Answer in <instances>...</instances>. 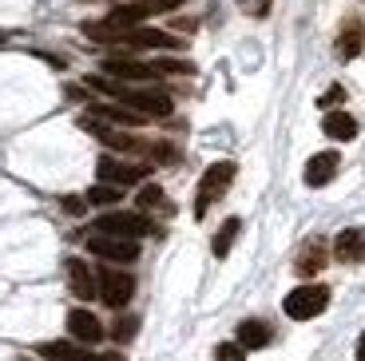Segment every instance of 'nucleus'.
<instances>
[{"instance_id": "nucleus-19", "label": "nucleus", "mask_w": 365, "mask_h": 361, "mask_svg": "<svg viewBox=\"0 0 365 361\" xmlns=\"http://www.w3.org/2000/svg\"><path fill=\"white\" fill-rule=\"evenodd\" d=\"M119 199H123V187H111V183H96V187L83 195L88 207H115Z\"/></svg>"}, {"instance_id": "nucleus-6", "label": "nucleus", "mask_w": 365, "mask_h": 361, "mask_svg": "<svg viewBox=\"0 0 365 361\" xmlns=\"http://www.w3.org/2000/svg\"><path fill=\"white\" fill-rule=\"evenodd\" d=\"M88 250L96 254V258H108V262H135V258H139V238L91 235V238H88Z\"/></svg>"}, {"instance_id": "nucleus-24", "label": "nucleus", "mask_w": 365, "mask_h": 361, "mask_svg": "<svg viewBox=\"0 0 365 361\" xmlns=\"http://www.w3.org/2000/svg\"><path fill=\"white\" fill-rule=\"evenodd\" d=\"M242 357H247V350L238 342H222L219 350H215V361H242Z\"/></svg>"}, {"instance_id": "nucleus-1", "label": "nucleus", "mask_w": 365, "mask_h": 361, "mask_svg": "<svg viewBox=\"0 0 365 361\" xmlns=\"http://www.w3.org/2000/svg\"><path fill=\"white\" fill-rule=\"evenodd\" d=\"M235 163L230 159H219V163H210L207 171H202L199 179V190H195V218H207V210L215 207V203L222 199L230 190V183H235Z\"/></svg>"}, {"instance_id": "nucleus-14", "label": "nucleus", "mask_w": 365, "mask_h": 361, "mask_svg": "<svg viewBox=\"0 0 365 361\" xmlns=\"http://www.w3.org/2000/svg\"><path fill=\"white\" fill-rule=\"evenodd\" d=\"M235 342L242 345V350H266V345L274 342V330L262 322V317H247V322H238V330H235Z\"/></svg>"}, {"instance_id": "nucleus-29", "label": "nucleus", "mask_w": 365, "mask_h": 361, "mask_svg": "<svg viewBox=\"0 0 365 361\" xmlns=\"http://www.w3.org/2000/svg\"><path fill=\"white\" fill-rule=\"evenodd\" d=\"M0 44H4V32H0Z\"/></svg>"}, {"instance_id": "nucleus-11", "label": "nucleus", "mask_w": 365, "mask_h": 361, "mask_svg": "<svg viewBox=\"0 0 365 361\" xmlns=\"http://www.w3.org/2000/svg\"><path fill=\"white\" fill-rule=\"evenodd\" d=\"M103 76H111V80H155V68L151 63H139L131 60V56H108L103 60Z\"/></svg>"}, {"instance_id": "nucleus-27", "label": "nucleus", "mask_w": 365, "mask_h": 361, "mask_svg": "<svg viewBox=\"0 0 365 361\" xmlns=\"http://www.w3.org/2000/svg\"><path fill=\"white\" fill-rule=\"evenodd\" d=\"M341 100H346V91H341V88H329L326 96H322V108H334V103H341Z\"/></svg>"}, {"instance_id": "nucleus-10", "label": "nucleus", "mask_w": 365, "mask_h": 361, "mask_svg": "<svg viewBox=\"0 0 365 361\" xmlns=\"http://www.w3.org/2000/svg\"><path fill=\"white\" fill-rule=\"evenodd\" d=\"M334 254L346 266H361L365 262V226H346L338 238H334Z\"/></svg>"}, {"instance_id": "nucleus-16", "label": "nucleus", "mask_w": 365, "mask_h": 361, "mask_svg": "<svg viewBox=\"0 0 365 361\" xmlns=\"http://www.w3.org/2000/svg\"><path fill=\"white\" fill-rule=\"evenodd\" d=\"M322 131H326L329 139H338V143H349V139L357 136V119L349 116L346 108H334L322 116Z\"/></svg>"}, {"instance_id": "nucleus-13", "label": "nucleus", "mask_w": 365, "mask_h": 361, "mask_svg": "<svg viewBox=\"0 0 365 361\" xmlns=\"http://www.w3.org/2000/svg\"><path fill=\"white\" fill-rule=\"evenodd\" d=\"M338 167H341L338 151H318L306 163V187H329L334 175H338Z\"/></svg>"}, {"instance_id": "nucleus-5", "label": "nucleus", "mask_w": 365, "mask_h": 361, "mask_svg": "<svg viewBox=\"0 0 365 361\" xmlns=\"http://www.w3.org/2000/svg\"><path fill=\"white\" fill-rule=\"evenodd\" d=\"M96 294H100L111 310H123L131 298H135V278H131L128 270H100V278H96Z\"/></svg>"}, {"instance_id": "nucleus-4", "label": "nucleus", "mask_w": 365, "mask_h": 361, "mask_svg": "<svg viewBox=\"0 0 365 361\" xmlns=\"http://www.w3.org/2000/svg\"><path fill=\"white\" fill-rule=\"evenodd\" d=\"M96 235H115V238H143L155 235V226L147 223L135 210H108V215L96 218Z\"/></svg>"}, {"instance_id": "nucleus-25", "label": "nucleus", "mask_w": 365, "mask_h": 361, "mask_svg": "<svg viewBox=\"0 0 365 361\" xmlns=\"http://www.w3.org/2000/svg\"><path fill=\"white\" fill-rule=\"evenodd\" d=\"M238 9H242V12H250V16H258V20H262L266 12H270V0H238Z\"/></svg>"}, {"instance_id": "nucleus-21", "label": "nucleus", "mask_w": 365, "mask_h": 361, "mask_svg": "<svg viewBox=\"0 0 365 361\" xmlns=\"http://www.w3.org/2000/svg\"><path fill=\"white\" fill-rule=\"evenodd\" d=\"M357 52H361V28L346 24V28H341V36H338V56H341V60H354Z\"/></svg>"}, {"instance_id": "nucleus-2", "label": "nucleus", "mask_w": 365, "mask_h": 361, "mask_svg": "<svg viewBox=\"0 0 365 361\" xmlns=\"http://www.w3.org/2000/svg\"><path fill=\"white\" fill-rule=\"evenodd\" d=\"M326 306H329V290L326 286H314V282L290 290V294H286V302H282L286 317H294V322H310V317L326 314Z\"/></svg>"}, {"instance_id": "nucleus-26", "label": "nucleus", "mask_w": 365, "mask_h": 361, "mask_svg": "<svg viewBox=\"0 0 365 361\" xmlns=\"http://www.w3.org/2000/svg\"><path fill=\"white\" fill-rule=\"evenodd\" d=\"M64 210H68V215H76V218H80L83 210H88V203H83V195H68V199H64Z\"/></svg>"}, {"instance_id": "nucleus-17", "label": "nucleus", "mask_w": 365, "mask_h": 361, "mask_svg": "<svg viewBox=\"0 0 365 361\" xmlns=\"http://www.w3.org/2000/svg\"><path fill=\"white\" fill-rule=\"evenodd\" d=\"M36 353H40V357H48V361H100V357H91V353L76 350L72 342H44Z\"/></svg>"}, {"instance_id": "nucleus-7", "label": "nucleus", "mask_w": 365, "mask_h": 361, "mask_svg": "<svg viewBox=\"0 0 365 361\" xmlns=\"http://www.w3.org/2000/svg\"><path fill=\"white\" fill-rule=\"evenodd\" d=\"M96 171H100V179L111 183V187H139L143 175H147V167H139V163H123V159H115V155H103Z\"/></svg>"}, {"instance_id": "nucleus-9", "label": "nucleus", "mask_w": 365, "mask_h": 361, "mask_svg": "<svg viewBox=\"0 0 365 361\" xmlns=\"http://www.w3.org/2000/svg\"><path fill=\"white\" fill-rule=\"evenodd\" d=\"M119 48H179V36H171V32H159V28H128L123 36L115 40Z\"/></svg>"}, {"instance_id": "nucleus-15", "label": "nucleus", "mask_w": 365, "mask_h": 361, "mask_svg": "<svg viewBox=\"0 0 365 361\" xmlns=\"http://www.w3.org/2000/svg\"><path fill=\"white\" fill-rule=\"evenodd\" d=\"M326 254H329L326 243H322V238H310V243L298 250V258H294V274H302V278H314V274L326 266Z\"/></svg>"}, {"instance_id": "nucleus-23", "label": "nucleus", "mask_w": 365, "mask_h": 361, "mask_svg": "<svg viewBox=\"0 0 365 361\" xmlns=\"http://www.w3.org/2000/svg\"><path fill=\"white\" fill-rule=\"evenodd\" d=\"M151 68H155V76H163V72H171V76H195V63L191 60H155L151 63Z\"/></svg>"}, {"instance_id": "nucleus-12", "label": "nucleus", "mask_w": 365, "mask_h": 361, "mask_svg": "<svg viewBox=\"0 0 365 361\" xmlns=\"http://www.w3.org/2000/svg\"><path fill=\"white\" fill-rule=\"evenodd\" d=\"M64 274H68V290H72L80 302H91L96 298V274L83 258H68L64 262Z\"/></svg>"}, {"instance_id": "nucleus-28", "label": "nucleus", "mask_w": 365, "mask_h": 361, "mask_svg": "<svg viewBox=\"0 0 365 361\" xmlns=\"http://www.w3.org/2000/svg\"><path fill=\"white\" fill-rule=\"evenodd\" d=\"M354 357H357V361H365V334L357 337V350H354Z\"/></svg>"}, {"instance_id": "nucleus-20", "label": "nucleus", "mask_w": 365, "mask_h": 361, "mask_svg": "<svg viewBox=\"0 0 365 361\" xmlns=\"http://www.w3.org/2000/svg\"><path fill=\"white\" fill-rule=\"evenodd\" d=\"M139 210H167V215H171V203H167L163 187L143 183V187H139Z\"/></svg>"}, {"instance_id": "nucleus-8", "label": "nucleus", "mask_w": 365, "mask_h": 361, "mask_svg": "<svg viewBox=\"0 0 365 361\" xmlns=\"http://www.w3.org/2000/svg\"><path fill=\"white\" fill-rule=\"evenodd\" d=\"M68 334H72V342H80V345H100L103 337H108V330L100 325V317L91 314V310H72L68 314Z\"/></svg>"}, {"instance_id": "nucleus-22", "label": "nucleus", "mask_w": 365, "mask_h": 361, "mask_svg": "<svg viewBox=\"0 0 365 361\" xmlns=\"http://www.w3.org/2000/svg\"><path fill=\"white\" fill-rule=\"evenodd\" d=\"M135 330H139V317L135 314H119L115 325H111V337H115L119 345H128L131 337H135Z\"/></svg>"}, {"instance_id": "nucleus-18", "label": "nucleus", "mask_w": 365, "mask_h": 361, "mask_svg": "<svg viewBox=\"0 0 365 361\" xmlns=\"http://www.w3.org/2000/svg\"><path fill=\"white\" fill-rule=\"evenodd\" d=\"M238 230H242V223H238V218H227V223L219 226V235L210 238V250H215V258H227L230 246H235V238H238Z\"/></svg>"}, {"instance_id": "nucleus-3", "label": "nucleus", "mask_w": 365, "mask_h": 361, "mask_svg": "<svg viewBox=\"0 0 365 361\" xmlns=\"http://www.w3.org/2000/svg\"><path fill=\"white\" fill-rule=\"evenodd\" d=\"M115 100L123 103V108L147 116V119H167V116H171V96L159 91V88H123V83H119Z\"/></svg>"}]
</instances>
